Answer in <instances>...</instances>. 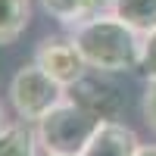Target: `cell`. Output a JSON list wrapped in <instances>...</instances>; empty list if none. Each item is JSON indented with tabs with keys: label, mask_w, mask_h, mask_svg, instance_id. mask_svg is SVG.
Masks as SVG:
<instances>
[{
	"label": "cell",
	"mask_w": 156,
	"mask_h": 156,
	"mask_svg": "<svg viewBox=\"0 0 156 156\" xmlns=\"http://www.w3.org/2000/svg\"><path fill=\"white\" fill-rule=\"evenodd\" d=\"M0 156H41L37 128L28 122H9L0 131Z\"/></svg>",
	"instance_id": "cell-8"
},
{
	"label": "cell",
	"mask_w": 156,
	"mask_h": 156,
	"mask_svg": "<svg viewBox=\"0 0 156 156\" xmlns=\"http://www.w3.org/2000/svg\"><path fill=\"white\" fill-rule=\"evenodd\" d=\"M140 69H144L147 81H156V28L144 34V50H140Z\"/></svg>",
	"instance_id": "cell-11"
},
{
	"label": "cell",
	"mask_w": 156,
	"mask_h": 156,
	"mask_svg": "<svg viewBox=\"0 0 156 156\" xmlns=\"http://www.w3.org/2000/svg\"><path fill=\"white\" fill-rule=\"evenodd\" d=\"M137 150H140V137L134 134V128H128L119 119H109L94 128V134L87 137L84 150L78 156H137Z\"/></svg>",
	"instance_id": "cell-6"
},
{
	"label": "cell",
	"mask_w": 156,
	"mask_h": 156,
	"mask_svg": "<svg viewBox=\"0 0 156 156\" xmlns=\"http://www.w3.org/2000/svg\"><path fill=\"white\" fill-rule=\"evenodd\" d=\"M31 22V0H0V47L16 44Z\"/></svg>",
	"instance_id": "cell-9"
},
{
	"label": "cell",
	"mask_w": 156,
	"mask_h": 156,
	"mask_svg": "<svg viewBox=\"0 0 156 156\" xmlns=\"http://www.w3.org/2000/svg\"><path fill=\"white\" fill-rule=\"evenodd\" d=\"M34 62L41 66L50 78H56L62 87H72L78 78L87 72V62L81 56L72 34H50L44 37L34 50Z\"/></svg>",
	"instance_id": "cell-4"
},
{
	"label": "cell",
	"mask_w": 156,
	"mask_h": 156,
	"mask_svg": "<svg viewBox=\"0 0 156 156\" xmlns=\"http://www.w3.org/2000/svg\"><path fill=\"white\" fill-rule=\"evenodd\" d=\"M140 115H144V125L156 134V81H147L140 94Z\"/></svg>",
	"instance_id": "cell-12"
},
{
	"label": "cell",
	"mask_w": 156,
	"mask_h": 156,
	"mask_svg": "<svg viewBox=\"0 0 156 156\" xmlns=\"http://www.w3.org/2000/svg\"><path fill=\"white\" fill-rule=\"evenodd\" d=\"M37 3L50 19H56L66 28H75V25H84L97 16L112 12V0H37Z\"/></svg>",
	"instance_id": "cell-7"
},
{
	"label": "cell",
	"mask_w": 156,
	"mask_h": 156,
	"mask_svg": "<svg viewBox=\"0 0 156 156\" xmlns=\"http://www.w3.org/2000/svg\"><path fill=\"white\" fill-rule=\"evenodd\" d=\"M112 16L140 34H150L156 28V0H112Z\"/></svg>",
	"instance_id": "cell-10"
},
{
	"label": "cell",
	"mask_w": 156,
	"mask_h": 156,
	"mask_svg": "<svg viewBox=\"0 0 156 156\" xmlns=\"http://www.w3.org/2000/svg\"><path fill=\"white\" fill-rule=\"evenodd\" d=\"M137 156H156V144H140Z\"/></svg>",
	"instance_id": "cell-13"
},
{
	"label": "cell",
	"mask_w": 156,
	"mask_h": 156,
	"mask_svg": "<svg viewBox=\"0 0 156 156\" xmlns=\"http://www.w3.org/2000/svg\"><path fill=\"white\" fill-rule=\"evenodd\" d=\"M72 41L78 44L87 69L106 72V75H122L140 69V50H144V34L125 25L119 16H97L84 25L69 28Z\"/></svg>",
	"instance_id": "cell-1"
},
{
	"label": "cell",
	"mask_w": 156,
	"mask_h": 156,
	"mask_svg": "<svg viewBox=\"0 0 156 156\" xmlns=\"http://www.w3.org/2000/svg\"><path fill=\"white\" fill-rule=\"evenodd\" d=\"M9 125V119H6V106H3V100H0V131Z\"/></svg>",
	"instance_id": "cell-14"
},
{
	"label": "cell",
	"mask_w": 156,
	"mask_h": 156,
	"mask_svg": "<svg viewBox=\"0 0 156 156\" xmlns=\"http://www.w3.org/2000/svg\"><path fill=\"white\" fill-rule=\"evenodd\" d=\"M100 122L81 109L72 97H66L53 106L41 122H37V140H41V153H62V156H78L84 150L87 137L94 134V128Z\"/></svg>",
	"instance_id": "cell-3"
},
{
	"label": "cell",
	"mask_w": 156,
	"mask_h": 156,
	"mask_svg": "<svg viewBox=\"0 0 156 156\" xmlns=\"http://www.w3.org/2000/svg\"><path fill=\"white\" fill-rule=\"evenodd\" d=\"M41 156H62V153H41Z\"/></svg>",
	"instance_id": "cell-15"
},
{
	"label": "cell",
	"mask_w": 156,
	"mask_h": 156,
	"mask_svg": "<svg viewBox=\"0 0 156 156\" xmlns=\"http://www.w3.org/2000/svg\"><path fill=\"white\" fill-rule=\"evenodd\" d=\"M6 94H9V106L16 112V119L28 122V125H37L53 106H59L69 97V87H62L56 78H50L31 59V62H22L16 69Z\"/></svg>",
	"instance_id": "cell-2"
},
{
	"label": "cell",
	"mask_w": 156,
	"mask_h": 156,
	"mask_svg": "<svg viewBox=\"0 0 156 156\" xmlns=\"http://www.w3.org/2000/svg\"><path fill=\"white\" fill-rule=\"evenodd\" d=\"M69 97H72L81 109H87L97 122L119 119V112H122V94H119V84H115L106 72H94V69H87V72L69 87Z\"/></svg>",
	"instance_id": "cell-5"
}]
</instances>
